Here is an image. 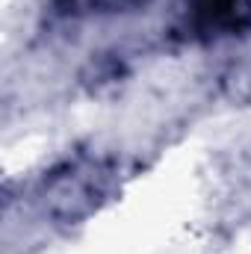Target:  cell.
I'll return each instance as SVG.
<instances>
[{
    "instance_id": "1",
    "label": "cell",
    "mask_w": 251,
    "mask_h": 254,
    "mask_svg": "<svg viewBox=\"0 0 251 254\" xmlns=\"http://www.w3.org/2000/svg\"><path fill=\"white\" fill-rule=\"evenodd\" d=\"M192 9V21L204 30H234L251 12V0H187Z\"/></svg>"
},
{
    "instance_id": "2",
    "label": "cell",
    "mask_w": 251,
    "mask_h": 254,
    "mask_svg": "<svg viewBox=\"0 0 251 254\" xmlns=\"http://www.w3.org/2000/svg\"><path fill=\"white\" fill-rule=\"evenodd\" d=\"M148 0H63V12L71 15H116V12H130L145 6Z\"/></svg>"
}]
</instances>
